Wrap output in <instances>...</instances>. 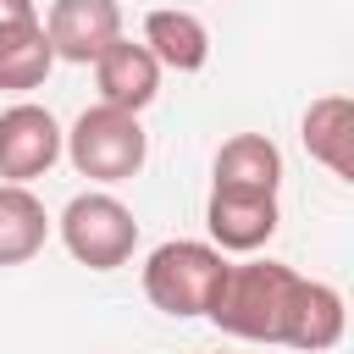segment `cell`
I'll list each match as a JSON object with an SVG mask.
<instances>
[{"label": "cell", "mask_w": 354, "mask_h": 354, "mask_svg": "<svg viewBox=\"0 0 354 354\" xmlns=\"http://www.w3.org/2000/svg\"><path fill=\"white\" fill-rule=\"evenodd\" d=\"M66 155L77 166V177H94V183H127L144 155H149V138L138 127L133 111H116V105H94L72 122L66 133Z\"/></svg>", "instance_id": "3"}, {"label": "cell", "mask_w": 354, "mask_h": 354, "mask_svg": "<svg viewBox=\"0 0 354 354\" xmlns=\"http://www.w3.org/2000/svg\"><path fill=\"white\" fill-rule=\"evenodd\" d=\"M55 66V50L44 39V22L39 17H17V22H0V88H39Z\"/></svg>", "instance_id": "11"}, {"label": "cell", "mask_w": 354, "mask_h": 354, "mask_svg": "<svg viewBox=\"0 0 354 354\" xmlns=\"http://www.w3.org/2000/svg\"><path fill=\"white\" fill-rule=\"evenodd\" d=\"M61 160V127L44 105H11L0 116V177L33 183Z\"/></svg>", "instance_id": "5"}, {"label": "cell", "mask_w": 354, "mask_h": 354, "mask_svg": "<svg viewBox=\"0 0 354 354\" xmlns=\"http://www.w3.org/2000/svg\"><path fill=\"white\" fill-rule=\"evenodd\" d=\"M17 17H39L33 0H0V22H17Z\"/></svg>", "instance_id": "14"}, {"label": "cell", "mask_w": 354, "mask_h": 354, "mask_svg": "<svg viewBox=\"0 0 354 354\" xmlns=\"http://www.w3.org/2000/svg\"><path fill=\"white\" fill-rule=\"evenodd\" d=\"M304 149L343 183H354V105L348 94H321L304 111Z\"/></svg>", "instance_id": "9"}, {"label": "cell", "mask_w": 354, "mask_h": 354, "mask_svg": "<svg viewBox=\"0 0 354 354\" xmlns=\"http://www.w3.org/2000/svg\"><path fill=\"white\" fill-rule=\"evenodd\" d=\"M227 277V260L216 243H194V238H171L160 243L149 260H144V293L155 310L188 321V315H205L216 304V288Z\"/></svg>", "instance_id": "2"}, {"label": "cell", "mask_w": 354, "mask_h": 354, "mask_svg": "<svg viewBox=\"0 0 354 354\" xmlns=\"http://www.w3.org/2000/svg\"><path fill=\"white\" fill-rule=\"evenodd\" d=\"M277 183H282V149L266 133H232L216 149V188L277 194Z\"/></svg>", "instance_id": "10"}, {"label": "cell", "mask_w": 354, "mask_h": 354, "mask_svg": "<svg viewBox=\"0 0 354 354\" xmlns=\"http://www.w3.org/2000/svg\"><path fill=\"white\" fill-rule=\"evenodd\" d=\"M50 216L28 183H0V266H22L44 249Z\"/></svg>", "instance_id": "12"}, {"label": "cell", "mask_w": 354, "mask_h": 354, "mask_svg": "<svg viewBox=\"0 0 354 354\" xmlns=\"http://www.w3.org/2000/svg\"><path fill=\"white\" fill-rule=\"evenodd\" d=\"M205 227L216 238V249L232 254H254L271 232H277V194H243V188H210L205 205Z\"/></svg>", "instance_id": "8"}, {"label": "cell", "mask_w": 354, "mask_h": 354, "mask_svg": "<svg viewBox=\"0 0 354 354\" xmlns=\"http://www.w3.org/2000/svg\"><path fill=\"white\" fill-rule=\"evenodd\" d=\"M221 332L249 343H288L304 354H321L343 337V293L326 282L299 277L277 260H243L227 266L216 304L205 310Z\"/></svg>", "instance_id": "1"}, {"label": "cell", "mask_w": 354, "mask_h": 354, "mask_svg": "<svg viewBox=\"0 0 354 354\" xmlns=\"http://www.w3.org/2000/svg\"><path fill=\"white\" fill-rule=\"evenodd\" d=\"M44 39L55 61L88 66L111 39H122V6L116 0H55L44 17Z\"/></svg>", "instance_id": "6"}, {"label": "cell", "mask_w": 354, "mask_h": 354, "mask_svg": "<svg viewBox=\"0 0 354 354\" xmlns=\"http://www.w3.org/2000/svg\"><path fill=\"white\" fill-rule=\"evenodd\" d=\"M94 83H100V105H116V111H133L138 116L160 94V61L149 55V44L111 39L94 55Z\"/></svg>", "instance_id": "7"}, {"label": "cell", "mask_w": 354, "mask_h": 354, "mask_svg": "<svg viewBox=\"0 0 354 354\" xmlns=\"http://www.w3.org/2000/svg\"><path fill=\"white\" fill-rule=\"evenodd\" d=\"M144 44L171 72H199L210 61V33L194 11H149L144 17Z\"/></svg>", "instance_id": "13"}, {"label": "cell", "mask_w": 354, "mask_h": 354, "mask_svg": "<svg viewBox=\"0 0 354 354\" xmlns=\"http://www.w3.org/2000/svg\"><path fill=\"white\" fill-rule=\"evenodd\" d=\"M61 243L77 266L116 271V266H127V254L138 243V221L116 194H77L61 210Z\"/></svg>", "instance_id": "4"}]
</instances>
